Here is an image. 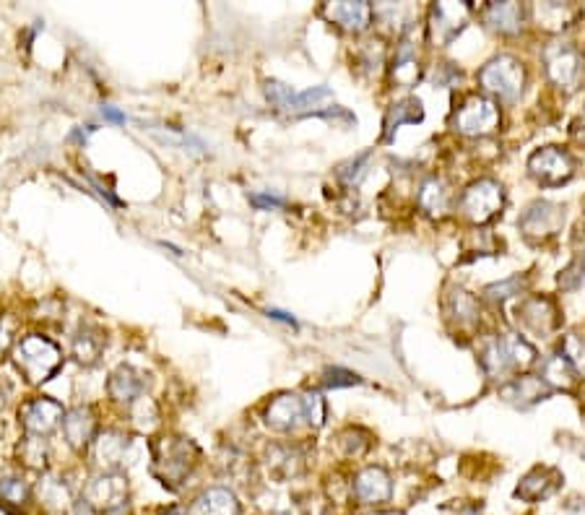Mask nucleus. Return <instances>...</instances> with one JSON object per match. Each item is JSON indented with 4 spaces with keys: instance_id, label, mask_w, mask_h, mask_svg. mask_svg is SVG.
<instances>
[{
    "instance_id": "nucleus-27",
    "label": "nucleus",
    "mask_w": 585,
    "mask_h": 515,
    "mask_svg": "<svg viewBox=\"0 0 585 515\" xmlns=\"http://www.w3.org/2000/svg\"><path fill=\"white\" fill-rule=\"evenodd\" d=\"M34 502L32 484L26 482L24 474H0V505L3 508L24 510Z\"/></svg>"
},
{
    "instance_id": "nucleus-4",
    "label": "nucleus",
    "mask_w": 585,
    "mask_h": 515,
    "mask_svg": "<svg viewBox=\"0 0 585 515\" xmlns=\"http://www.w3.org/2000/svg\"><path fill=\"white\" fill-rule=\"evenodd\" d=\"M81 500L97 515H117L128 508L130 489L128 476L120 471L112 474H94L81 489Z\"/></svg>"
},
{
    "instance_id": "nucleus-38",
    "label": "nucleus",
    "mask_w": 585,
    "mask_h": 515,
    "mask_svg": "<svg viewBox=\"0 0 585 515\" xmlns=\"http://www.w3.org/2000/svg\"><path fill=\"white\" fill-rule=\"evenodd\" d=\"M559 352L565 354L567 362L575 367V372L585 370V341L583 339H578V336H567L565 344H562V349H559Z\"/></svg>"
},
{
    "instance_id": "nucleus-7",
    "label": "nucleus",
    "mask_w": 585,
    "mask_h": 515,
    "mask_svg": "<svg viewBox=\"0 0 585 515\" xmlns=\"http://www.w3.org/2000/svg\"><path fill=\"white\" fill-rule=\"evenodd\" d=\"M16 417H19V427L24 430V435H37L50 440V435H55L63 424L65 409L52 396H32L19 406Z\"/></svg>"
},
{
    "instance_id": "nucleus-31",
    "label": "nucleus",
    "mask_w": 585,
    "mask_h": 515,
    "mask_svg": "<svg viewBox=\"0 0 585 515\" xmlns=\"http://www.w3.org/2000/svg\"><path fill=\"white\" fill-rule=\"evenodd\" d=\"M333 102V92L328 86H312L307 92H297L292 97V105L286 112H294V115H307V112H320L323 115L325 105Z\"/></svg>"
},
{
    "instance_id": "nucleus-3",
    "label": "nucleus",
    "mask_w": 585,
    "mask_h": 515,
    "mask_svg": "<svg viewBox=\"0 0 585 515\" xmlns=\"http://www.w3.org/2000/svg\"><path fill=\"white\" fill-rule=\"evenodd\" d=\"M481 367L492 380H505L513 370H526L536 362V349L518 333L492 336L481 346Z\"/></svg>"
},
{
    "instance_id": "nucleus-43",
    "label": "nucleus",
    "mask_w": 585,
    "mask_h": 515,
    "mask_svg": "<svg viewBox=\"0 0 585 515\" xmlns=\"http://www.w3.org/2000/svg\"><path fill=\"white\" fill-rule=\"evenodd\" d=\"M102 118L110 120V123H115V125H123L125 120H128V118H125V112L115 110V107H110V105L102 107Z\"/></svg>"
},
{
    "instance_id": "nucleus-14",
    "label": "nucleus",
    "mask_w": 585,
    "mask_h": 515,
    "mask_svg": "<svg viewBox=\"0 0 585 515\" xmlns=\"http://www.w3.org/2000/svg\"><path fill=\"white\" fill-rule=\"evenodd\" d=\"M562 222H565V211L559 206L549 201H536L520 216V232L531 240H544V237L557 235Z\"/></svg>"
},
{
    "instance_id": "nucleus-49",
    "label": "nucleus",
    "mask_w": 585,
    "mask_h": 515,
    "mask_svg": "<svg viewBox=\"0 0 585 515\" xmlns=\"http://www.w3.org/2000/svg\"><path fill=\"white\" fill-rule=\"evenodd\" d=\"M276 515H297V513H292V510H286V513H276Z\"/></svg>"
},
{
    "instance_id": "nucleus-17",
    "label": "nucleus",
    "mask_w": 585,
    "mask_h": 515,
    "mask_svg": "<svg viewBox=\"0 0 585 515\" xmlns=\"http://www.w3.org/2000/svg\"><path fill=\"white\" fill-rule=\"evenodd\" d=\"M266 424L276 432H292L297 430L299 424L305 422V409H302V396H294V393H279L273 398L271 404L266 406V414H263Z\"/></svg>"
},
{
    "instance_id": "nucleus-20",
    "label": "nucleus",
    "mask_w": 585,
    "mask_h": 515,
    "mask_svg": "<svg viewBox=\"0 0 585 515\" xmlns=\"http://www.w3.org/2000/svg\"><path fill=\"white\" fill-rule=\"evenodd\" d=\"M325 16L341 29H346V32L359 34L364 32V29H370L375 11H372L370 3H364V0H354V3H351V0H344V3H331V6H325Z\"/></svg>"
},
{
    "instance_id": "nucleus-1",
    "label": "nucleus",
    "mask_w": 585,
    "mask_h": 515,
    "mask_svg": "<svg viewBox=\"0 0 585 515\" xmlns=\"http://www.w3.org/2000/svg\"><path fill=\"white\" fill-rule=\"evenodd\" d=\"M198 458L201 450L190 437L162 435L151 440V474L172 492L185 487L188 476L198 466Z\"/></svg>"
},
{
    "instance_id": "nucleus-23",
    "label": "nucleus",
    "mask_w": 585,
    "mask_h": 515,
    "mask_svg": "<svg viewBox=\"0 0 585 515\" xmlns=\"http://www.w3.org/2000/svg\"><path fill=\"white\" fill-rule=\"evenodd\" d=\"M13 456H16V463L24 471L45 474V471H50V440L37 435H24L16 443Z\"/></svg>"
},
{
    "instance_id": "nucleus-36",
    "label": "nucleus",
    "mask_w": 585,
    "mask_h": 515,
    "mask_svg": "<svg viewBox=\"0 0 585 515\" xmlns=\"http://www.w3.org/2000/svg\"><path fill=\"white\" fill-rule=\"evenodd\" d=\"M523 287H526V281L520 279V276H510V279H505V281L489 284V287L484 289V294H487V297L492 302H505L507 297H513V294H520V289H523Z\"/></svg>"
},
{
    "instance_id": "nucleus-11",
    "label": "nucleus",
    "mask_w": 585,
    "mask_h": 515,
    "mask_svg": "<svg viewBox=\"0 0 585 515\" xmlns=\"http://www.w3.org/2000/svg\"><path fill=\"white\" fill-rule=\"evenodd\" d=\"M528 172L536 177L541 185H562L572 177V159L567 151L557 149V146H544V149L533 151L528 159Z\"/></svg>"
},
{
    "instance_id": "nucleus-9",
    "label": "nucleus",
    "mask_w": 585,
    "mask_h": 515,
    "mask_svg": "<svg viewBox=\"0 0 585 515\" xmlns=\"http://www.w3.org/2000/svg\"><path fill=\"white\" fill-rule=\"evenodd\" d=\"M130 448V435L117 427H99L97 437L89 445V461L97 474H112L120 471Z\"/></svg>"
},
{
    "instance_id": "nucleus-50",
    "label": "nucleus",
    "mask_w": 585,
    "mask_h": 515,
    "mask_svg": "<svg viewBox=\"0 0 585 515\" xmlns=\"http://www.w3.org/2000/svg\"><path fill=\"white\" fill-rule=\"evenodd\" d=\"M0 435H3V427H0Z\"/></svg>"
},
{
    "instance_id": "nucleus-30",
    "label": "nucleus",
    "mask_w": 585,
    "mask_h": 515,
    "mask_svg": "<svg viewBox=\"0 0 585 515\" xmlns=\"http://www.w3.org/2000/svg\"><path fill=\"white\" fill-rule=\"evenodd\" d=\"M575 375H578V372H575V367L567 362L565 354L557 352L554 357L546 359L539 378L544 380L549 388H570V385L575 383Z\"/></svg>"
},
{
    "instance_id": "nucleus-26",
    "label": "nucleus",
    "mask_w": 585,
    "mask_h": 515,
    "mask_svg": "<svg viewBox=\"0 0 585 515\" xmlns=\"http://www.w3.org/2000/svg\"><path fill=\"white\" fill-rule=\"evenodd\" d=\"M557 479L559 474L552 469H533L531 474L523 476V482L518 484V489H515V497L523 502H539L544 500V497H549L554 492V487H557Z\"/></svg>"
},
{
    "instance_id": "nucleus-6",
    "label": "nucleus",
    "mask_w": 585,
    "mask_h": 515,
    "mask_svg": "<svg viewBox=\"0 0 585 515\" xmlns=\"http://www.w3.org/2000/svg\"><path fill=\"white\" fill-rule=\"evenodd\" d=\"M502 206H505V188L492 177L474 180L461 196V214L474 224L492 222L502 211Z\"/></svg>"
},
{
    "instance_id": "nucleus-29",
    "label": "nucleus",
    "mask_w": 585,
    "mask_h": 515,
    "mask_svg": "<svg viewBox=\"0 0 585 515\" xmlns=\"http://www.w3.org/2000/svg\"><path fill=\"white\" fill-rule=\"evenodd\" d=\"M422 120H424V107L419 99L409 97V99H403V102H396V105H390L388 115H385V138L393 136V131H398L401 125L422 123Z\"/></svg>"
},
{
    "instance_id": "nucleus-33",
    "label": "nucleus",
    "mask_w": 585,
    "mask_h": 515,
    "mask_svg": "<svg viewBox=\"0 0 585 515\" xmlns=\"http://www.w3.org/2000/svg\"><path fill=\"white\" fill-rule=\"evenodd\" d=\"M268 466L279 476L289 479V476H297L302 469V458H299L297 450L284 448V445H276V448L268 450Z\"/></svg>"
},
{
    "instance_id": "nucleus-41",
    "label": "nucleus",
    "mask_w": 585,
    "mask_h": 515,
    "mask_svg": "<svg viewBox=\"0 0 585 515\" xmlns=\"http://www.w3.org/2000/svg\"><path fill=\"white\" fill-rule=\"evenodd\" d=\"M250 203H253L255 209L266 211V209H284V198L279 196H271V193H253L250 196Z\"/></svg>"
},
{
    "instance_id": "nucleus-40",
    "label": "nucleus",
    "mask_w": 585,
    "mask_h": 515,
    "mask_svg": "<svg viewBox=\"0 0 585 515\" xmlns=\"http://www.w3.org/2000/svg\"><path fill=\"white\" fill-rule=\"evenodd\" d=\"M559 284H562L565 289H575V287H580V284H585V255L572 263L567 271H562Z\"/></svg>"
},
{
    "instance_id": "nucleus-46",
    "label": "nucleus",
    "mask_w": 585,
    "mask_h": 515,
    "mask_svg": "<svg viewBox=\"0 0 585 515\" xmlns=\"http://www.w3.org/2000/svg\"><path fill=\"white\" fill-rule=\"evenodd\" d=\"M94 131H97L94 125H86V131H84V128H76L71 138H73V141H84V144H86V138H89Z\"/></svg>"
},
{
    "instance_id": "nucleus-13",
    "label": "nucleus",
    "mask_w": 585,
    "mask_h": 515,
    "mask_svg": "<svg viewBox=\"0 0 585 515\" xmlns=\"http://www.w3.org/2000/svg\"><path fill=\"white\" fill-rule=\"evenodd\" d=\"M544 63L546 76H549L552 84H557L559 89H572V86L578 84L580 55L572 45H567V42L549 45L544 53Z\"/></svg>"
},
{
    "instance_id": "nucleus-2",
    "label": "nucleus",
    "mask_w": 585,
    "mask_h": 515,
    "mask_svg": "<svg viewBox=\"0 0 585 515\" xmlns=\"http://www.w3.org/2000/svg\"><path fill=\"white\" fill-rule=\"evenodd\" d=\"M11 359L26 383L42 385L63 367V349L45 333H26L13 344Z\"/></svg>"
},
{
    "instance_id": "nucleus-12",
    "label": "nucleus",
    "mask_w": 585,
    "mask_h": 515,
    "mask_svg": "<svg viewBox=\"0 0 585 515\" xmlns=\"http://www.w3.org/2000/svg\"><path fill=\"white\" fill-rule=\"evenodd\" d=\"M32 489L34 500L52 515H68L73 508V502L78 500L71 482L63 474H52V471L39 474V482Z\"/></svg>"
},
{
    "instance_id": "nucleus-42",
    "label": "nucleus",
    "mask_w": 585,
    "mask_h": 515,
    "mask_svg": "<svg viewBox=\"0 0 585 515\" xmlns=\"http://www.w3.org/2000/svg\"><path fill=\"white\" fill-rule=\"evenodd\" d=\"M13 344H16V339H13V331L6 326V323H0V365L6 362V357H11Z\"/></svg>"
},
{
    "instance_id": "nucleus-21",
    "label": "nucleus",
    "mask_w": 585,
    "mask_h": 515,
    "mask_svg": "<svg viewBox=\"0 0 585 515\" xmlns=\"http://www.w3.org/2000/svg\"><path fill=\"white\" fill-rule=\"evenodd\" d=\"M468 6L463 3H437L432 6V37L440 45H448L455 34L466 27Z\"/></svg>"
},
{
    "instance_id": "nucleus-8",
    "label": "nucleus",
    "mask_w": 585,
    "mask_h": 515,
    "mask_svg": "<svg viewBox=\"0 0 585 515\" xmlns=\"http://www.w3.org/2000/svg\"><path fill=\"white\" fill-rule=\"evenodd\" d=\"M453 128L463 136H489L500 128V107L489 97H468L453 115Z\"/></svg>"
},
{
    "instance_id": "nucleus-24",
    "label": "nucleus",
    "mask_w": 585,
    "mask_h": 515,
    "mask_svg": "<svg viewBox=\"0 0 585 515\" xmlns=\"http://www.w3.org/2000/svg\"><path fill=\"white\" fill-rule=\"evenodd\" d=\"M549 385L539 378V375H518V378L507 380L500 388V396L515 406H531L541 398L549 396Z\"/></svg>"
},
{
    "instance_id": "nucleus-5",
    "label": "nucleus",
    "mask_w": 585,
    "mask_h": 515,
    "mask_svg": "<svg viewBox=\"0 0 585 515\" xmlns=\"http://www.w3.org/2000/svg\"><path fill=\"white\" fill-rule=\"evenodd\" d=\"M479 84L492 97L515 102L526 84V71H523V63L513 55H497L479 71Z\"/></svg>"
},
{
    "instance_id": "nucleus-10",
    "label": "nucleus",
    "mask_w": 585,
    "mask_h": 515,
    "mask_svg": "<svg viewBox=\"0 0 585 515\" xmlns=\"http://www.w3.org/2000/svg\"><path fill=\"white\" fill-rule=\"evenodd\" d=\"M60 432H63L68 448H73L76 453H86L91 440H94L99 432L97 409L91 404H81L68 409L65 411L63 424H60Z\"/></svg>"
},
{
    "instance_id": "nucleus-39",
    "label": "nucleus",
    "mask_w": 585,
    "mask_h": 515,
    "mask_svg": "<svg viewBox=\"0 0 585 515\" xmlns=\"http://www.w3.org/2000/svg\"><path fill=\"white\" fill-rule=\"evenodd\" d=\"M359 383H362V380H359L357 372L344 370V367H328L323 375L325 388H346V385H359Z\"/></svg>"
},
{
    "instance_id": "nucleus-16",
    "label": "nucleus",
    "mask_w": 585,
    "mask_h": 515,
    "mask_svg": "<svg viewBox=\"0 0 585 515\" xmlns=\"http://www.w3.org/2000/svg\"><path fill=\"white\" fill-rule=\"evenodd\" d=\"M143 391H146V380L136 367L130 365L115 367L110 380H107V396H110L112 404L123 406V409H130L138 398L146 396Z\"/></svg>"
},
{
    "instance_id": "nucleus-19",
    "label": "nucleus",
    "mask_w": 585,
    "mask_h": 515,
    "mask_svg": "<svg viewBox=\"0 0 585 515\" xmlns=\"http://www.w3.org/2000/svg\"><path fill=\"white\" fill-rule=\"evenodd\" d=\"M518 320L536 336H549L557 328V307L549 297H528L518 305Z\"/></svg>"
},
{
    "instance_id": "nucleus-25",
    "label": "nucleus",
    "mask_w": 585,
    "mask_h": 515,
    "mask_svg": "<svg viewBox=\"0 0 585 515\" xmlns=\"http://www.w3.org/2000/svg\"><path fill=\"white\" fill-rule=\"evenodd\" d=\"M450 190L448 185L442 183L440 177H427L422 185H419V196H416V201H419V209L424 211L427 216H432V219H440V216H445L450 211Z\"/></svg>"
},
{
    "instance_id": "nucleus-48",
    "label": "nucleus",
    "mask_w": 585,
    "mask_h": 515,
    "mask_svg": "<svg viewBox=\"0 0 585 515\" xmlns=\"http://www.w3.org/2000/svg\"><path fill=\"white\" fill-rule=\"evenodd\" d=\"M458 515H481V510L476 508V505H468V508H463Z\"/></svg>"
},
{
    "instance_id": "nucleus-35",
    "label": "nucleus",
    "mask_w": 585,
    "mask_h": 515,
    "mask_svg": "<svg viewBox=\"0 0 585 515\" xmlns=\"http://www.w3.org/2000/svg\"><path fill=\"white\" fill-rule=\"evenodd\" d=\"M302 409H305V422L310 427H320L325 422V401L318 391H307L302 396Z\"/></svg>"
},
{
    "instance_id": "nucleus-18",
    "label": "nucleus",
    "mask_w": 585,
    "mask_h": 515,
    "mask_svg": "<svg viewBox=\"0 0 585 515\" xmlns=\"http://www.w3.org/2000/svg\"><path fill=\"white\" fill-rule=\"evenodd\" d=\"M104 346H107V336L102 328L97 323H81L71 341L73 362L81 367H94L102 359Z\"/></svg>"
},
{
    "instance_id": "nucleus-28",
    "label": "nucleus",
    "mask_w": 585,
    "mask_h": 515,
    "mask_svg": "<svg viewBox=\"0 0 585 515\" xmlns=\"http://www.w3.org/2000/svg\"><path fill=\"white\" fill-rule=\"evenodd\" d=\"M484 21L494 32L515 34L523 24V8L518 3H489L484 11Z\"/></svg>"
},
{
    "instance_id": "nucleus-15",
    "label": "nucleus",
    "mask_w": 585,
    "mask_h": 515,
    "mask_svg": "<svg viewBox=\"0 0 585 515\" xmlns=\"http://www.w3.org/2000/svg\"><path fill=\"white\" fill-rule=\"evenodd\" d=\"M351 495L359 505H383L393 497V479L383 466H367L351 482Z\"/></svg>"
},
{
    "instance_id": "nucleus-34",
    "label": "nucleus",
    "mask_w": 585,
    "mask_h": 515,
    "mask_svg": "<svg viewBox=\"0 0 585 515\" xmlns=\"http://www.w3.org/2000/svg\"><path fill=\"white\" fill-rule=\"evenodd\" d=\"M370 159H372V154H359V157L349 159V162H344L341 167H338L336 177L346 185V188H357V185L362 183V177L367 175Z\"/></svg>"
},
{
    "instance_id": "nucleus-22",
    "label": "nucleus",
    "mask_w": 585,
    "mask_h": 515,
    "mask_svg": "<svg viewBox=\"0 0 585 515\" xmlns=\"http://www.w3.org/2000/svg\"><path fill=\"white\" fill-rule=\"evenodd\" d=\"M190 515H240V500L229 487H208L195 497Z\"/></svg>"
},
{
    "instance_id": "nucleus-37",
    "label": "nucleus",
    "mask_w": 585,
    "mask_h": 515,
    "mask_svg": "<svg viewBox=\"0 0 585 515\" xmlns=\"http://www.w3.org/2000/svg\"><path fill=\"white\" fill-rule=\"evenodd\" d=\"M294 89L289 84H281V81H266V97L268 102H271L273 107H279V110H289V105H292V97H294Z\"/></svg>"
},
{
    "instance_id": "nucleus-47",
    "label": "nucleus",
    "mask_w": 585,
    "mask_h": 515,
    "mask_svg": "<svg viewBox=\"0 0 585 515\" xmlns=\"http://www.w3.org/2000/svg\"><path fill=\"white\" fill-rule=\"evenodd\" d=\"M159 515H190L188 508H182V505H169V508H164Z\"/></svg>"
},
{
    "instance_id": "nucleus-32",
    "label": "nucleus",
    "mask_w": 585,
    "mask_h": 515,
    "mask_svg": "<svg viewBox=\"0 0 585 515\" xmlns=\"http://www.w3.org/2000/svg\"><path fill=\"white\" fill-rule=\"evenodd\" d=\"M448 313L458 320V326H474L479 323V302L463 289H453L448 294Z\"/></svg>"
},
{
    "instance_id": "nucleus-44",
    "label": "nucleus",
    "mask_w": 585,
    "mask_h": 515,
    "mask_svg": "<svg viewBox=\"0 0 585 515\" xmlns=\"http://www.w3.org/2000/svg\"><path fill=\"white\" fill-rule=\"evenodd\" d=\"M266 315L271 320H281V323H286V326H297V320H294L289 313H281V310H268Z\"/></svg>"
},
{
    "instance_id": "nucleus-45",
    "label": "nucleus",
    "mask_w": 585,
    "mask_h": 515,
    "mask_svg": "<svg viewBox=\"0 0 585 515\" xmlns=\"http://www.w3.org/2000/svg\"><path fill=\"white\" fill-rule=\"evenodd\" d=\"M68 515H97V513H94V510H91L89 505H86V502L81 500V497H78V500L73 502V508H71V513H68Z\"/></svg>"
}]
</instances>
